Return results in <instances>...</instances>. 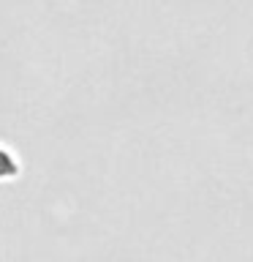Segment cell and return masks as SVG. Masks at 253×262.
Returning a JSON list of instances; mask_svg holds the SVG:
<instances>
[{
	"label": "cell",
	"instance_id": "6da1fadb",
	"mask_svg": "<svg viewBox=\"0 0 253 262\" xmlns=\"http://www.w3.org/2000/svg\"><path fill=\"white\" fill-rule=\"evenodd\" d=\"M19 175V159L11 147H6L0 142V180H11Z\"/></svg>",
	"mask_w": 253,
	"mask_h": 262
}]
</instances>
